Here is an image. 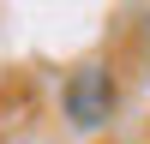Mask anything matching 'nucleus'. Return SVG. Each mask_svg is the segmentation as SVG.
Instances as JSON below:
<instances>
[{"mask_svg":"<svg viewBox=\"0 0 150 144\" xmlns=\"http://www.w3.org/2000/svg\"><path fill=\"white\" fill-rule=\"evenodd\" d=\"M60 102H66V120H72V126L90 132V126H102L108 108H114V78H108L102 66H84V72H72V78H66Z\"/></svg>","mask_w":150,"mask_h":144,"instance_id":"1","label":"nucleus"}]
</instances>
